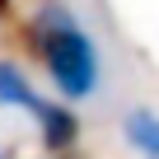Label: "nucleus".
I'll return each mask as SVG.
<instances>
[{
	"instance_id": "f257e3e1",
	"label": "nucleus",
	"mask_w": 159,
	"mask_h": 159,
	"mask_svg": "<svg viewBox=\"0 0 159 159\" xmlns=\"http://www.w3.org/2000/svg\"><path fill=\"white\" fill-rule=\"evenodd\" d=\"M28 52L42 61L52 89L61 94V103H89L103 84V56L94 33L84 28L75 10H66L61 0L38 5V14L28 19Z\"/></svg>"
},
{
	"instance_id": "f03ea898",
	"label": "nucleus",
	"mask_w": 159,
	"mask_h": 159,
	"mask_svg": "<svg viewBox=\"0 0 159 159\" xmlns=\"http://www.w3.org/2000/svg\"><path fill=\"white\" fill-rule=\"evenodd\" d=\"M28 117H33V126H38V140L47 145V154H70L75 145H80V112L70 108V103H61V98H33V108H28Z\"/></svg>"
},
{
	"instance_id": "7ed1b4c3",
	"label": "nucleus",
	"mask_w": 159,
	"mask_h": 159,
	"mask_svg": "<svg viewBox=\"0 0 159 159\" xmlns=\"http://www.w3.org/2000/svg\"><path fill=\"white\" fill-rule=\"evenodd\" d=\"M122 140H126L131 154L159 159V108H150V103L126 108V117H122Z\"/></svg>"
},
{
	"instance_id": "20e7f679",
	"label": "nucleus",
	"mask_w": 159,
	"mask_h": 159,
	"mask_svg": "<svg viewBox=\"0 0 159 159\" xmlns=\"http://www.w3.org/2000/svg\"><path fill=\"white\" fill-rule=\"evenodd\" d=\"M33 98H38V89H33L28 70L19 61H0V112H14V108L28 112Z\"/></svg>"
},
{
	"instance_id": "39448f33",
	"label": "nucleus",
	"mask_w": 159,
	"mask_h": 159,
	"mask_svg": "<svg viewBox=\"0 0 159 159\" xmlns=\"http://www.w3.org/2000/svg\"><path fill=\"white\" fill-rule=\"evenodd\" d=\"M10 5H14V0H0V19H5V14H10Z\"/></svg>"
},
{
	"instance_id": "423d86ee",
	"label": "nucleus",
	"mask_w": 159,
	"mask_h": 159,
	"mask_svg": "<svg viewBox=\"0 0 159 159\" xmlns=\"http://www.w3.org/2000/svg\"><path fill=\"white\" fill-rule=\"evenodd\" d=\"M0 159H19V154H14V150H0Z\"/></svg>"
}]
</instances>
